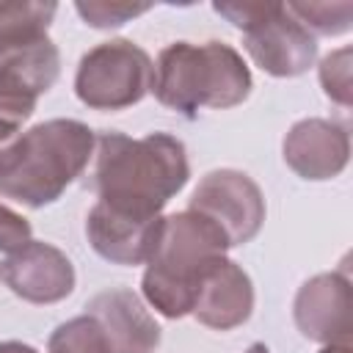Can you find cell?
<instances>
[{
	"label": "cell",
	"instance_id": "obj_1",
	"mask_svg": "<svg viewBox=\"0 0 353 353\" xmlns=\"http://www.w3.org/2000/svg\"><path fill=\"white\" fill-rule=\"evenodd\" d=\"M190 163L185 143L168 132L130 138L99 132L94 143L91 188L113 212L132 218H160V210L188 185Z\"/></svg>",
	"mask_w": 353,
	"mask_h": 353
},
{
	"label": "cell",
	"instance_id": "obj_2",
	"mask_svg": "<svg viewBox=\"0 0 353 353\" xmlns=\"http://www.w3.org/2000/svg\"><path fill=\"white\" fill-rule=\"evenodd\" d=\"M97 135L77 119H50L0 149V196L25 207H44L85 171Z\"/></svg>",
	"mask_w": 353,
	"mask_h": 353
},
{
	"label": "cell",
	"instance_id": "obj_3",
	"mask_svg": "<svg viewBox=\"0 0 353 353\" xmlns=\"http://www.w3.org/2000/svg\"><path fill=\"white\" fill-rule=\"evenodd\" d=\"M229 248L221 226L190 207L163 218L160 240L141 281L143 298L168 320L190 314L204 273Z\"/></svg>",
	"mask_w": 353,
	"mask_h": 353
},
{
	"label": "cell",
	"instance_id": "obj_4",
	"mask_svg": "<svg viewBox=\"0 0 353 353\" xmlns=\"http://www.w3.org/2000/svg\"><path fill=\"white\" fill-rule=\"evenodd\" d=\"M152 91L160 105L185 116L201 108L226 110L251 94V72L243 55L223 41H174L157 58Z\"/></svg>",
	"mask_w": 353,
	"mask_h": 353
},
{
	"label": "cell",
	"instance_id": "obj_5",
	"mask_svg": "<svg viewBox=\"0 0 353 353\" xmlns=\"http://www.w3.org/2000/svg\"><path fill=\"white\" fill-rule=\"evenodd\" d=\"M154 88L152 58L127 39L97 44L80 58L74 94L94 110H124Z\"/></svg>",
	"mask_w": 353,
	"mask_h": 353
},
{
	"label": "cell",
	"instance_id": "obj_6",
	"mask_svg": "<svg viewBox=\"0 0 353 353\" xmlns=\"http://www.w3.org/2000/svg\"><path fill=\"white\" fill-rule=\"evenodd\" d=\"M190 210L221 226L229 245H243L256 237L265 221V196L259 185L234 168H218L201 176L190 196Z\"/></svg>",
	"mask_w": 353,
	"mask_h": 353
},
{
	"label": "cell",
	"instance_id": "obj_7",
	"mask_svg": "<svg viewBox=\"0 0 353 353\" xmlns=\"http://www.w3.org/2000/svg\"><path fill=\"white\" fill-rule=\"evenodd\" d=\"M243 47L273 77H298L317 58V39L284 3H265V11L243 30Z\"/></svg>",
	"mask_w": 353,
	"mask_h": 353
},
{
	"label": "cell",
	"instance_id": "obj_8",
	"mask_svg": "<svg viewBox=\"0 0 353 353\" xmlns=\"http://www.w3.org/2000/svg\"><path fill=\"white\" fill-rule=\"evenodd\" d=\"M298 331L323 345H350L353 334V287L347 270L317 273L295 295L292 303Z\"/></svg>",
	"mask_w": 353,
	"mask_h": 353
},
{
	"label": "cell",
	"instance_id": "obj_9",
	"mask_svg": "<svg viewBox=\"0 0 353 353\" xmlns=\"http://www.w3.org/2000/svg\"><path fill=\"white\" fill-rule=\"evenodd\" d=\"M0 279L28 303H58L74 290V265L61 248L44 240H30L6 254L0 262Z\"/></svg>",
	"mask_w": 353,
	"mask_h": 353
},
{
	"label": "cell",
	"instance_id": "obj_10",
	"mask_svg": "<svg viewBox=\"0 0 353 353\" xmlns=\"http://www.w3.org/2000/svg\"><path fill=\"white\" fill-rule=\"evenodd\" d=\"M350 157V135L328 119H301L284 138V163L303 179H334Z\"/></svg>",
	"mask_w": 353,
	"mask_h": 353
},
{
	"label": "cell",
	"instance_id": "obj_11",
	"mask_svg": "<svg viewBox=\"0 0 353 353\" xmlns=\"http://www.w3.org/2000/svg\"><path fill=\"white\" fill-rule=\"evenodd\" d=\"M85 314L102 325L110 353H154L160 345V325L127 287L94 295L85 303Z\"/></svg>",
	"mask_w": 353,
	"mask_h": 353
},
{
	"label": "cell",
	"instance_id": "obj_12",
	"mask_svg": "<svg viewBox=\"0 0 353 353\" xmlns=\"http://www.w3.org/2000/svg\"><path fill=\"white\" fill-rule=\"evenodd\" d=\"M251 312H254V284L248 273L226 256L215 259L199 284L190 314L207 328L232 331L243 325L251 317Z\"/></svg>",
	"mask_w": 353,
	"mask_h": 353
},
{
	"label": "cell",
	"instance_id": "obj_13",
	"mask_svg": "<svg viewBox=\"0 0 353 353\" xmlns=\"http://www.w3.org/2000/svg\"><path fill=\"white\" fill-rule=\"evenodd\" d=\"M163 218H132L108 210L105 204H94L85 218V234L91 248L113 262V265H143L149 262L157 240H160Z\"/></svg>",
	"mask_w": 353,
	"mask_h": 353
},
{
	"label": "cell",
	"instance_id": "obj_14",
	"mask_svg": "<svg viewBox=\"0 0 353 353\" xmlns=\"http://www.w3.org/2000/svg\"><path fill=\"white\" fill-rule=\"evenodd\" d=\"M61 72L58 47L44 36L0 50V91L36 102L47 94Z\"/></svg>",
	"mask_w": 353,
	"mask_h": 353
},
{
	"label": "cell",
	"instance_id": "obj_15",
	"mask_svg": "<svg viewBox=\"0 0 353 353\" xmlns=\"http://www.w3.org/2000/svg\"><path fill=\"white\" fill-rule=\"evenodd\" d=\"M47 353H110V347L102 325L91 314H80L52 331Z\"/></svg>",
	"mask_w": 353,
	"mask_h": 353
},
{
	"label": "cell",
	"instance_id": "obj_16",
	"mask_svg": "<svg viewBox=\"0 0 353 353\" xmlns=\"http://www.w3.org/2000/svg\"><path fill=\"white\" fill-rule=\"evenodd\" d=\"M287 11L312 33V36H339L350 30L353 3H284Z\"/></svg>",
	"mask_w": 353,
	"mask_h": 353
},
{
	"label": "cell",
	"instance_id": "obj_17",
	"mask_svg": "<svg viewBox=\"0 0 353 353\" xmlns=\"http://www.w3.org/2000/svg\"><path fill=\"white\" fill-rule=\"evenodd\" d=\"M152 6L143 3H108V0H80L74 3V11L85 19L91 28H121L124 22L146 14Z\"/></svg>",
	"mask_w": 353,
	"mask_h": 353
},
{
	"label": "cell",
	"instance_id": "obj_18",
	"mask_svg": "<svg viewBox=\"0 0 353 353\" xmlns=\"http://www.w3.org/2000/svg\"><path fill=\"white\" fill-rule=\"evenodd\" d=\"M320 85L328 99H334L342 108H350V47H342L323 58L320 63Z\"/></svg>",
	"mask_w": 353,
	"mask_h": 353
},
{
	"label": "cell",
	"instance_id": "obj_19",
	"mask_svg": "<svg viewBox=\"0 0 353 353\" xmlns=\"http://www.w3.org/2000/svg\"><path fill=\"white\" fill-rule=\"evenodd\" d=\"M33 110H36V102L0 91V149L19 135V127L33 116Z\"/></svg>",
	"mask_w": 353,
	"mask_h": 353
},
{
	"label": "cell",
	"instance_id": "obj_20",
	"mask_svg": "<svg viewBox=\"0 0 353 353\" xmlns=\"http://www.w3.org/2000/svg\"><path fill=\"white\" fill-rule=\"evenodd\" d=\"M30 232L33 229H30L28 218H22L11 207L0 204V251L11 254V251L22 248L25 243H30Z\"/></svg>",
	"mask_w": 353,
	"mask_h": 353
},
{
	"label": "cell",
	"instance_id": "obj_21",
	"mask_svg": "<svg viewBox=\"0 0 353 353\" xmlns=\"http://www.w3.org/2000/svg\"><path fill=\"white\" fill-rule=\"evenodd\" d=\"M0 353H39L25 342H0Z\"/></svg>",
	"mask_w": 353,
	"mask_h": 353
},
{
	"label": "cell",
	"instance_id": "obj_22",
	"mask_svg": "<svg viewBox=\"0 0 353 353\" xmlns=\"http://www.w3.org/2000/svg\"><path fill=\"white\" fill-rule=\"evenodd\" d=\"M320 353H353L350 345H325Z\"/></svg>",
	"mask_w": 353,
	"mask_h": 353
},
{
	"label": "cell",
	"instance_id": "obj_23",
	"mask_svg": "<svg viewBox=\"0 0 353 353\" xmlns=\"http://www.w3.org/2000/svg\"><path fill=\"white\" fill-rule=\"evenodd\" d=\"M245 353H270V347H268V345H262V342H254Z\"/></svg>",
	"mask_w": 353,
	"mask_h": 353
}]
</instances>
